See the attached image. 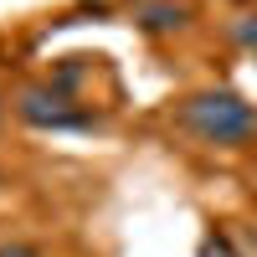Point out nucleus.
Wrapping results in <instances>:
<instances>
[{"label":"nucleus","mask_w":257,"mask_h":257,"mask_svg":"<svg viewBox=\"0 0 257 257\" xmlns=\"http://www.w3.org/2000/svg\"><path fill=\"white\" fill-rule=\"evenodd\" d=\"M0 113H6V98H0Z\"/></svg>","instance_id":"nucleus-7"},{"label":"nucleus","mask_w":257,"mask_h":257,"mask_svg":"<svg viewBox=\"0 0 257 257\" xmlns=\"http://www.w3.org/2000/svg\"><path fill=\"white\" fill-rule=\"evenodd\" d=\"M180 123L185 134H196L211 149H242L257 139V108L231 93V88H201L180 103Z\"/></svg>","instance_id":"nucleus-1"},{"label":"nucleus","mask_w":257,"mask_h":257,"mask_svg":"<svg viewBox=\"0 0 257 257\" xmlns=\"http://www.w3.org/2000/svg\"><path fill=\"white\" fill-rule=\"evenodd\" d=\"M196 252H201V257H237V242H231L226 231H206Z\"/></svg>","instance_id":"nucleus-4"},{"label":"nucleus","mask_w":257,"mask_h":257,"mask_svg":"<svg viewBox=\"0 0 257 257\" xmlns=\"http://www.w3.org/2000/svg\"><path fill=\"white\" fill-rule=\"evenodd\" d=\"M231 36H237V41H247V47H257V16H242L237 26H231Z\"/></svg>","instance_id":"nucleus-5"},{"label":"nucleus","mask_w":257,"mask_h":257,"mask_svg":"<svg viewBox=\"0 0 257 257\" xmlns=\"http://www.w3.org/2000/svg\"><path fill=\"white\" fill-rule=\"evenodd\" d=\"M0 257H47V252H36L26 242H11V247H0Z\"/></svg>","instance_id":"nucleus-6"},{"label":"nucleus","mask_w":257,"mask_h":257,"mask_svg":"<svg viewBox=\"0 0 257 257\" xmlns=\"http://www.w3.org/2000/svg\"><path fill=\"white\" fill-rule=\"evenodd\" d=\"M16 113L26 118L31 128H93V123H98L93 108H82L72 93L52 88V82H31V88H21Z\"/></svg>","instance_id":"nucleus-2"},{"label":"nucleus","mask_w":257,"mask_h":257,"mask_svg":"<svg viewBox=\"0 0 257 257\" xmlns=\"http://www.w3.org/2000/svg\"><path fill=\"white\" fill-rule=\"evenodd\" d=\"M134 26L149 36L180 31V26H190V6H180V0H134Z\"/></svg>","instance_id":"nucleus-3"}]
</instances>
